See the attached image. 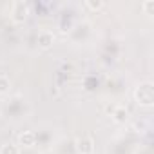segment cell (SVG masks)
Returning a JSON list of instances; mask_svg holds the SVG:
<instances>
[{
	"label": "cell",
	"mask_w": 154,
	"mask_h": 154,
	"mask_svg": "<svg viewBox=\"0 0 154 154\" xmlns=\"http://www.w3.org/2000/svg\"><path fill=\"white\" fill-rule=\"evenodd\" d=\"M136 98H138L140 103L150 105V103H152V85H150V84H143V85L136 91Z\"/></svg>",
	"instance_id": "cell-1"
},
{
	"label": "cell",
	"mask_w": 154,
	"mask_h": 154,
	"mask_svg": "<svg viewBox=\"0 0 154 154\" xmlns=\"http://www.w3.org/2000/svg\"><path fill=\"white\" fill-rule=\"evenodd\" d=\"M78 149H80L82 154H91V152H93V141H91L89 138L80 140V141H78Z\"/></svg>",
	"instance_id": "cell-2"
},
{
	"label": "cell",
	"mask_w": 154,
	"mask_h": 154,
	"mask_svg": "<svg viewBox=\"0 0 154 154\" xmlns=\"http://www.w3.org/2000/svg\"><path fill=\"white\" fill-rule=\"evenodd\" d=\"M38 42H40V45H42V47H47V45H51V44H53V36H51V35H47V33H42V35L38 36Z\"/></svg>",
	"instance_id": "cell-3"
},
{
	"label": "cell",
	"mask_w": 154,
	"mask_h": 154,
	"mask_svg": "<svg viewBox=\"0 0 154 154\" xmlns=\"http://www.w3.org/2000/svg\"><path fill=\"white\" fill-rule=\"evenodd\" d=\"M20 141H22L24 145H33V143H35V136H33V134H22V136H20Z\"/></svg>",
	"instance_id": "cell-4"
},
{
	"label": "cell",
	"mask_w": 154,
	"mask_h": 154,
	"mask_svg": "<svg viewBox=\"0 0 154 154\" xmlns=\"http://www.w3.org/2000/svg\"><path fill=\"white\" fill-rule=\"evenodd\" d=\"M2 154H18V150H17L13 145H6V147L2 149Z\"/></svg>",
	"instance_id": "cell-5"
},
{
	"label": "cell",
	"mask_w": 154,
	"mask_h": 154,
	"mask_svg": "<svg viewBox=\"0 0 154 154\" xmlns=\"http://www.w3.org/2000/svg\"><path fill=\"white\" fill-rule=\"evenodd\" d=\"M114 116H116V120H120V122H123V120L127 118V111H123V109H118Z\"/></svg>",
	"instance_id": "cell-6"
},
{
	"label": "cell",
	"mask_w": 154,
	"mask_h": 154,
	"mask_svg": "<svg viewBox=\"0 0 154 154\" xmlns=\"http://www.w3.org/2000/svg\"><path fill=\"white\" fill-rule=\"evenodd\" d=\"M8 87H9V82L6 78H0V93H4Z\"/></svg>",
	"instance_id": "cell-7"
}]
</instances>
